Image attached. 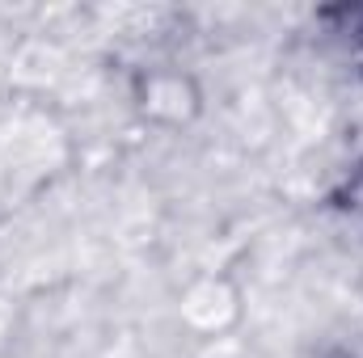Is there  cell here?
<instances>
[{
	"mask_svg": "<svg viewBox=\"0 0 363 358\" xmlns=\"http://www.w3.org/2000/svg\"><path fill=\"white\" fill-rule=\"evenodd\" d=\"M334 211H342L351 224H363V161L347 169V178L334 190Z\"/></svg>",
	"mask_w": 363,
	"mask_h": 358,
	"instance_id": "1",
	"label": "cell"
},
{
	"mask_svg": "<svg viewBox=\"0 0 363 358\" xmlns=\"http://www.w3.org/2000/svg\"><path fill=\"white\" fill-rule=\"evenodd\" d=\"M334 21H338V34H347L355 47L363 51V4H351V8H334L330 13Z\"/></svg>",
	"mask_w": 363,
	"mask_h": 358,
	"instance_id": "2",
	"label": "cell"
}]
</instances>
